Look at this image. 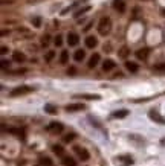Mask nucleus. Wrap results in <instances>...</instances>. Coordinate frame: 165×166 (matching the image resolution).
<instances>
[{"mask_svg":"<svg viewBox=\"0 0 165 166\" xmlns=\"http://www.w3.org/2000/svg\"><path fill=\"white\" fill-rule=\"evenodd\" d=\"M34 90L32 87H28V85H21V87H17V88H14L9 95L11 96H21V95H26V93H31Z\"/></svg>","mask_w":165,"mask_h":166,"instance_id":"obj_2","label":"nucleus"},{"mask_svg":"<svg viewBox=\"0 0 165 166\" xmlns=\"http://www.w3.org/2000/svg\"><path fill=\"white\" fill-rule=\"evenodd\" d=\"M12 58H14V61H17V62H23L24 59H26V57H24V54L18 52V50H16V52L12 54Z\"/></svg>","mask_w":165,"mask_h":166,"instance_id":"obj_16","label":"nucleus"},{"mask_svg":"<svg viewBox=\"0 0 165 166\" xmlns=\"http://www.w3.org/2000/svg\"><path fill=\"white\" fill-rule=\"evenodd\" d=\"M75 98H83V99H89V101H96V99H99V95H75Z\"/></svg>","mask_w":165,"mask_h":166,"instance_id":"obj_19","label":"nucleus"},{"mask_svg":"<svg viewBox=\"0 0 165 166\" xmlns=\"http://www.w3.org/2000/svg\"><path fill=\"white\" fill-rule=\"evenodd\" d=\"M118 160L124 165V166H129V165H133V159L130 156H119Z\"/></svg>","mask_w":165,"mask_h":166,"instance_id":"obj_14","label":"nucleus"},{"mask_svg":"<svg viewBox=\"0 0 165 166\" xmlns=\"http://www.w3.org/2000/svg\"><path fill=\"white\" fill-rule=\"evenodd\" d=\"M96 44H98V40H96L95 37L89 35V37L86 38V47H89V49H93V47H96Z\"/></svg>","mask_w":165,"mask_h":166,"instance_id":"obj_10","label":"nucleus"},{"mask_svg":"<svg viewBox=\"0 0 165 166\" xmlns=\"http://www.w3.org/2000/svg\"><path fill=\"white\" fill-rule=\"evenodd\" d=\"M44 111L49 113V114H55L57 113V107H54L52 104H46L44 105Z\"/></svg>","mask_w":165,"mask_h":166,"instance_id":"obj_22","label":"nucleus"},{"mask_svg":"<svg viewBox=\"0 0 165 166\" xmlns=\"http://www.w3.org/2000/svg\"><path fill=\"white\" fill-rule=\"evenodd\" d=\"M54 57H55V52H54V50H49V52L46 54V57H44V59L49 62V61H52V59H54Z\"/></svg>","mask_w":165,"mask_h":166,"instance_id":"obj_28","label":"nucleus"},{"mask_svg":"<svg viewBox=\"0 0 165 166\" xmlns=\"http://www.w3.org/2000/svg\"><path fill=\"white\" fill-rule=\"evenodd\" d=\"M49 38H50L49 35H43V38H41V44L43 46H47L49 44Z\"/></svg>","mask_w":165,"mask_h":166,"instance_id":"obj_31","label":"nucleus"},{"mask_svg":"<svg viewBox=\"0 0 165 166\" xmlns=\"http://www.w3.org/2000/svg\"><path fill=\"white\" fill-rule=\"evenodd\" d=\"M92 24H93V23H89V24H87V26L84 28V31H89V29H90V28H92Z\"/></svg>","mask_w":165,"mask_h":166,"instance_id":"obj_36","label":"nucleus"},{"mask_svg":"<svg viewBox=\"0 0 165 166\" xmlns=\"http://www.w3.org/2000/svg\"><path fill=\"white\" fill-rule=\"evenodd\" d=\"M67 61H69V52L67 50H63L60 55V64H66Z\"/></svg>","mask_w":165,"mask_h":166,"instance_id":"obj_18","label":"nucleus"},{"mask_svg":"<svg viewBox=\"0 0 165 166\" xmlns=\"http://www.w3.org/2000/svg\"><path fill=\"white\" fill-rule=\"evenodd\" d=\"M75 72H77V70H75V67H70L67 70V75H75Z\"/></svg>","mask_w":165,"mask_h":166,"instance_id":"obj_34","label":"nucleus"},{"mask_svg":"<svg viewBox=\"0 0 165 166\" xmlns=\"http://www.w3.org/2000/svg\"><path fill=\"white\" fill-rule=\"evenodd\" d=\"M54 43H55L57 47H60V46L63 44V37H61V35H57V37H55V40H54Z\"/></svg>","mask_w":165,"mask_h":166,"instance_id":"obj_30","label":"nucleus"},{"mask_svg":"<svg viewBox=\"0 0 165 166\" xmlns=\"http://www.w3.org/2000/svg\"><path fill=\"white\" fill-rule=\"evenodd\" d=\"M161 143H162V145H165V139H162V140H161Z\"/></svg>","mask_w":165,"mask_h":166,"instance_id":"obj_38","label":"nucleus"},{"mask_svg":"<svg viewBox=\"0 0 165 166\" xmlns=\"http://www.w3.org/2000/svg\"><path fill=\"white\" fill-rule=\"evenodd\" d=\"M8 133H11V134H17V136H21V134H23V131H21L20 128H8Z\"/></svg>","mask_w":165,"mask_h":166,"instance_id":"obj_29","label":"nucleus"},{"mask_svg":"<svg viewBox=\"0 0 165 166\" xmlns=\"http://www.w3.org/2000/svg\"><path fill=\"white\" fill-rule=\"evenodd\" d=\"M84 108H86L84 104H69V105H66V111H69V113L81 111V110H84Z\"/></svg>","mask_w":165,"mask_h":166,"instance_id":"obj_8","label":"nucleus"},{"mask_svg":"<svg viewBox=\"0 0 165 166\" xmlns=\"http://www.w3.org/2000/svg\"><path fill=\"white\" fill-rule=\"evenodd\" d=\"M127 114H129V111H127V110H118V111L113 113V118H116V119H124Z\"/></svg>","mask_w":165,"mask_h":166,"instance_id":"obj_17","label":"nucleus"},{"mask_svg":"<svg viewBox=\"0 0 165 166\" xmlns=\"http://www.w3.org/2000/svg\"><path fill=\"white\" fill-rule=\"evenodd\" d=\"M148 118L151 119V120H155L156 123H161V125H165V119L161 116V114L158 113V111H155V110H150V113H148Z\"/></svg>","mask_w":165,"mask_h":166,"instance_id":"obj_5","label":"nucleus"},{"mask_svg":"<svg viewBox=\"0 0 165 166\" xmlns=\"http://www.w3.org/2000/svg\"><path fill=\"white\" fill-rule=\"evenodd\" d=\"M99 59H101V57H99V54H93L92 57H90V59H89V67L90 69H93V67H96L98 66V62H99Z\"/></svg>","mask_w":165,"mask_h":166,"instance_id":"obj_9","label":"nucleus"},{"mask_svg":"<svg viewBox=\"0 0 165 166\" xmlns=\"http://www.w3.org/2000/svg\"><path fill=\"white\" fill-rule=\"evenodd\" d=\"M63 165L64 166H77V162L72 157H63Z\"/></svg>","mask_w":165,"mask_h":166,"instance_id":"obj_21","label":"nucleus"},{"mask_svg":"<svg viewBox=\"0 0 165 166\" xmlns=\"http://www.w3.org/2000/svg\"><path fill=\"white\" fill-rule=\"evenodd\" d=\"M73 151L78 154V157L83 160V162H87L90 159V154H89V151L86 148H81V146H73Z\"/></svg>","mask_w":165,"mask_h":166,"instance_id":"obj_4","label":"nucleus"},{"mask_svg":"<svg viewBox=\"0 0 165 166\" xmlns=\"http://www.w3.org/2000/svg\"><path fill=\"white\" fill-rule=\"evenodd\" d=\"M125 69L129 72H132V73H136L139 70V66L136 64V62H133V61H127L125 62Z\"/></svg>","mask_w":165,"mask_h":166,"instance_id":"obj_12","label":"nucleus"},{"mask_svg":"<svg viewBox=\"0 0 165 166\" xmlns=\"http://www.w3.org/2000/svg\"><path fill=\"white\" fill-rule=\"evenodd\" d=\"M31 21H32V24H34L35 28H40V26H41V18H40V17H34Z\"/></svg>","mask_w":165,"mask_h":166,"instance_id":"obj_27","label":"nucleus"},{"mask_svg":"<svg viewBox=\"0 0 165 166\" xmlns=\"http://www.w3.org/2000/svg\"><path fill=\"white\" fill-rule=\"evenodd\" d=\"M63 130H64V126H63V123H60V122H50L47 125V131L49 133L60 134V133H63Z\"/></svg>","mask_w":165,"mask_h":166,"instance_id":"obj_3","label":"nucleus"},{"mask_svg":"<svg viewBox=\"0 0 165 166\" xmlns=\"http://www.w3.org/2000/svg\"><path fill=\"white\" fill-rule=\"evenodd\" d=\"M35 166H43V165H35Z\"/></svg>","mask_w":165,"mask_h":166,"instance_id":"obj_40","label":"nucleus"},{"mask_svg":"<svg viewBox=\"0 0 165 166\" xmlns=\"http://www.w3.org/2000/svg\"><path fill=\"white\" fill-rule=\"evenodd\" d=\"M113 8H115L119 14H124L125 12V2L124 0H113Z\"/></svg>","mask_w":165,"mask_h":166,"instance_id":"obj_7","label":"nucleus"},{"mask_svg":"<svg viewBox=\"0 0 165 166\" xmlns=\"http://www.w3.org/2000/svg\"><path fill=\"white\" fill-rule=\"evenodd\" d=\"M162 15H165V9H162Z\"/></svg>","mask_w":165,"mask_h":166,"instance_id":"obj_39","label":"nucleus"},{"mask_svg":"<svg viewBox=\"0 0 165 166\" xmlns=\"http://www.w3.org/2000/svg\"><path fill=\"white\" fill-rule=\"evenodd\" d=\"M75 139V133H69V134H66L64 137H63V140H64L66 143H69V142H72V140Z\"/></svg>","mask_w":165,"mask_h":166,"instance_id":"obj_26","label":"nucleus"},{"mask_svg":"<svg viewBox=\"0 0 165 166\" xmlns=\"http://www.w3.org/2000/svg\"><path fill=\"white\" fill-rule=\"evenodd\" d=\"M73 58H75V61H77V62L83 61V59L86 58V50H83V49L77 50V52H75V55H73Z\"/></svg>","mask_w":165,"mask_h":166,"instance_id":"obj_15","label":"nucleus"},{"mask_svg":"<svg viewBox=\"0 0 165 166\" xmlns=\"http://www.w3.org/2000/svg\"><path fill=\"white\" fill-rule=\"evenodd\" d=\"M130 54V50H129V47L127 46H122L119 50H118V55L121 57V58H127V55Z\"/></svg>","mask_w":165,"mask_h":166,"instance_id":"obj_20","label":"nucleus"},{"mask_svg":"<svg viewBox=\"0 0 165 166\" xmlns=\"http://www.w3.org/2000/svg\"><path fill=\"white\" fill-rule=\"evenodd\" d=\"M155 69H158V70H162V69H165V62H164V64H158Z\"/></svg>","mask_w":165,"mask_h":166,"instance_id":"obj_35","label":"nucleus"},{"mask_svg":"<svg viewBox=\"0 0 165 166\" xmlns=\"http://www.w3.org/2000/svg\"><path fill=\"white\" fill-rule=\"evenodd\" d=\"M112 69H115V61H113V59H106L103 62V70L104 72H109Z\"/></svg>","mask_w":165,"mask_h":166,"instance_id":"obj_13","label":"nucleus"},{"mask_svg":"<svg viewBox=\"0 0 165 166\" xmlns=\"http://www.w3.org/2000/svg\"><path fill=\"white\" fill-rule=\"evenodd\" d=\"M147 57H148V49L147 47H142V49L136 50V58L138 59H147Z\"/></svg>","mask_w":165,"mask_h":166,"instance_id":"obj_11","label":"nucleus"},{"mask_svg":"<svg viewBox=\"0 0 165 166\" xmlns=\"http://www.w3.org/2000/svg\"><path fill=\"white\" fill-rule=\"evenodd\" d=\"M26 72V69H18V70H14L12 73H16V75H18V73H24Z\"/></svg>","mask_w":165,"mask_h":166,"instance_id":"obj_33","label":"nucleus"},{"mask_svg":"<svg viewBox=\"0 0 165 166\" xmlns=\"http://www.w3.org/2000/svg\"><path fill=\"white\" fill-rule=\"evenodd\" d=\"M145 2H147V0H145Z\"/></svg>","mask_w":165,"mask_h":166,"instance_id":"obj_41","label":"nucleus"},{"mask_svg":"<svg viewBox=\"0 0 165 166\" xmlns=\"http://www.w3.org/2000/svg\"><path fill=\"white\" fill-rule=\"evenodd\" d=\"M112 31V20L109 17H103L98 23V32L101 35H107Z\"/></svg>","mask_w":165,"mask_h":166,"instance_id":"obj_1","label":"nucleus"},{"mask_svg":"<svg viewBox=\"0 0 165 166\" xmlns=\"http://www.w3.org/2000/svg\"><path fill=\"white\" fill-rule=\"evenodd\" d=\"M40 165H43V166H52V160H50L49 157H41L40 159Z\"/></svg>","mask_w":165,"mask_h":166,"instance_id":"obj_25","label":"nucleus"},{"mask_svg":"<svg viewBox=\"0 0 165 166\" xmlns=\"http://www.w3.org/2000/svg\"><path fill=\"white\" fill-rule=\"evenodd\" d=\"M52 151L55 152L57 156H63V154H64V149H63L61 145H54V146H52Z\"/></svg>","mask_w":165,"mask_h":166,"instance_id":"obj_23","label":"nucleus"},{"mask_svg":"<svg viewBox=\"0 0 165 166\" xmlns=\"http://www.w3.org/2000/svg\"><path fill=\"white\" fill-rule=\"evenodd\" d=\"M87 11H90V6H84V8H81L80 11H77L75 12V18H78V17H81L84 12H87Z\"/></svg>","mask_w":165,"mask_h":166,"instance_id":"obj_24","label":"nucleus"},{"mask_svg":"<svg viewBox=\"0 0 165 166\" xmlns=\"http://www.w3.org/2000/svg\"><path fill=\"white\" fill-rule=\"evenodd\" d=\"M6 67H9V61L2 59V69H6Z\"/></svg>","mask_w":165,"mask_h":166,"instance_id":"obj_32","label":"nucleus"},{"mask_svg":"<svg viewBox=\"0 0 165 166\" xmlns=\"http://www.w3.org/2000/svg\"><path fill=\"white\" fill-rule=\"evenodd\" d=\"M80 43V37H78V34H75V32H69L67 34V44L69 46H77Z\"/></svg>","mask_w":165,"mask_h":166,"instance_id":"obj_6","label":"nucleus"},{"mask_svg":"<svg viewBox=\"0 0 165 166\" xmlns=\"http://www.w3.org/2000/svg\"><path fill=\"white\" fill-rule=\"evenodd\" d=\"M6 52H8V47H5V46H3V47H2V54H3V55H5V54H6Z\"/></svg>","mask_w":165,"mask_h":166,"instance_id":"obj_37","label":"nucleus"}]
</instances>
